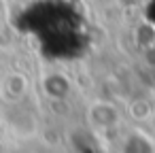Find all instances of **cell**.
Masks as SVG:
<instances>
[{
  "label": "cell",
  "mask_w": 155,
  "mask_h": 153,
  "mask_svg": "<svg viewBox=\"0 0 155 153\" xmlns=\"http://www.w3.org/2000/svg\"><path fill=\"white\" fill-rule=\"evenodd\" d=\"M43 89H45V94H47L49 98H53V100H64V98H68V94H70V89H72V83H70V79H68L66 75H62V72H51V75H47V77L43 79Z\"/></svg>",
  "instance_id": "3"
},
{
  "label": "cell",
  "mask_w": 155,
  "mask_h": 153,
  "mask_svg": "<svg viewBox=\"0 0 155 153\" xmlns=\"http://www.w3.org/2000/svg\"><path fill=\"white\" fill-rule=\"evenodd\" d=\"M28 91H30V79L24 72H9L0 83V98L11 104L24 100Z\"/></svg>",
  "instance_id": "2"
},
{
  "label": "cell",
  "mask_w": 155,
  "mask_h": 153,
  "mask_svg": "<svg viewBox=\"0 0 155 153\" xmlns=\"http://www.w3.org/2000/svg\"><path fill=\"white\" fill-rule=\"evenodd\" d=\"M87 119H89V123H91L96 130H110V128L119 125L121 113H119V108H117L113 102H102V100H98V102L89 104Z\"/></svg>",
  "instance_id": "1"
},
{
  "label": "cell",
  "mask_w": 155,
  "mask_h": 153,
  "mask_svg": "<svg viewBox=\"0 0 155 153\" xmlns=\"http://www.w3.org/2000/svg\"><path fill=\"white\" fill-rule=\"evenodd\" d=\"M153 104L147 100V98H136L127 104V115L134 119V121H149L153 117Z\"/></svg>",
  "instance_id": "4"
}]
</instances>
